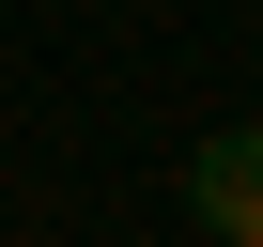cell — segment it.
Wrapping results in <instances>:
<instances>
[{"mask_svg": "<svg viewBox=\"0 0 263 247\" xmlns=\"http://www.w3.org/2000/svg\"><path fill=\"white\" fill-rule=\"evenodd\" d=\"M186 216H201L217 247H263V123H232V139L186 155Z\"/></svg>", "mask_w": 263, "mask_h": 247, "instance_id": "1", "label": "cell"}]
</instances>
